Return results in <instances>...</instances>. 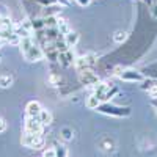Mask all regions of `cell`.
Returning <instances> with one entry per match:
<instances>
[{
	"label": "cell",
	"mask_w": 157,
	"mask_h": 157,
	"mask_svg": "<svg viewBox=\"0 0 157 157\" xmlns=\"http://www.w3.org/2000/svg\"><path fill=\"white\" fill-rule=\"evenodd\" d=\"M96 112L102 115H109V116H116V118H126V116H130V113H132L129 107L115 105V104H110V102H102L96 109Z\"/></svg>",
	"instance_id": "cell-1"
},
{
	"label": "cell",
	"mask_w": 157,
	"mask_h": 157,
	"mask_svg": "<svg viewBox=\"0 0 157 157\" xmlns=\"http://www.w3.org/2000/svg\"><path fill=\"white\" fill-rule=\"evenodd\" d=\"M22 145L32 148V149H41L46 145V138L43 134H29V132H24L22 135Z\"/></svg>",
	"instance_id": "cell-2"
},
{
	"label": "cell",
	"mask_w": 157,
	"mask_h": 157,
	"mask_svg": "<svg viewBox=\"0 0 157 157\" xmlns=\"http://www.w3.org/2000/svg\"><path fill=\"white\" fill-rule=\"evenodd\" d=\"M44 124L39 121L38 116H27L24 123V132L29 134H43L44 132Z\"/></svg>",
	"instance_id": "cell-3"
},
{
	"label": "cell",
	"mask_w": 157,
	"mask_h": 157,
	"mask_svg": "<svg viewBox=\"0 0 157 157\" xmlns=\"http://www.w3.org/2000/svg\"><path fill=\"white\" fill-rule=\"evenodd\" d=\"M22 55H24V58L27 60V61H32V63H33V61H41V60L46 58L43 47H41V46H38L36 43H35L33 46H30L27 50H24V52H22Z\"/></svg>",
	"instance_id": "cell-4"
},
{
	"label": "cell",
	"mask_w": 157,
	"mask_h": 157,
	"mask_svg": "<svg viewBox=\"0 0 157 157\" xmlns=\"http://www.w3.org/2000/svg\"><path fill=\"white\" fill-rule=\"evenodd\" d=\"M120 78L124 80V82H137V83H140V82L145 80V74H143L141 71H138V69L129 68V69H123L120 72Z\"/></svg>",
	"instance_id": "cell-5"
},
{
	"label": "cell",
	"mask_w": 157,
	"mask_h": 157,
	"mask_svg": "<svg viewBox=\"0 0 157 157\" xmlns=\"http://www.w3.org/2000/svg\"><path fill=\"white\" fill-rule=\"evenodd\" d=\"M94 57L91 55H85V57H77L75 61H74V66L77 71H83V69H91L94 64Z\"/></svg>",
	"instance_id": "cell-6"
},
{
	"label": "cell",
	"mask_w": 157,
	"mask_h": 157,
	"mask_svg": "<svg viewBox=\"0 0 157 157\" xmlns=\"http://www.w3.org/2000/svg\"><path fill=\"white\" fill-rule=\"evenodd\" d=\"M78 77H80V82L85 85H94L99 82L98 75L91 71V69H83V71H78Z\"/></svg>",
	"instance_id": "cell-7"
},
{
	"label": "cell",
	"mask_w": 157,
	"mask_h": 157,
	"mask_svg": "<svg viewBox=\"0 0 157 157\" xmlns=\"http://www.w3.org/2000/svg\"><path fill=\"white\" fill-rule=\"evenodd\" d=\"M75 58H77V57L74 55L72 49H69V50H66V52H60V55H58V63L61 64L63 68H68V66H71V64H74Z\"/></svg>",
	"instance_id": "cell-8"
},
{
	"label": "cell",
	"mask_w": 157,
	"mask_h": 157,
	"mask_svg": "<svg viewBox=\"0 0 157 157\" xmlns=\"http://www.w3.org/2000/svg\"><path fill=\"white\" fill-rule=\"evenodd\" d=\"M41 110H43V107L38 101H30L27 104V107H25V115L27 116H39Z\"/></svg>",
	"instance_id": "cell-9"
},
{
	"label": "cell",
	"mask_w": 157,
	"mask_h": 157,
	"mask_svg": "<svg viewBox=\"0 0 157 157\" xmlns=\"http://www.w3.org/2000/svg\"><path fill=\"white\" fill-rule=\"evenodd\" d=\"M113 83H109V82H98V83H94V91H93V94H96L99 99L104 96L109 91V88L112 86ZM102 102V101H101Z\"/></svg>",
	"instance_id": "cell-10"
},
{
	"label": "cell",
	"mask_w": 157,
	"mask_h": 157,
	"mask_svg": "<svg viewBox=\"0 0 157 157\" xmlns=\"http://www.w3.org/2000/svg\"><path fill=\"white\" fill-rule=\"evenodd\" d=\"M78 39H80V36H78V33L77 32H69L68 35H64V41H66V44L69 46V47H75L77 44H78Z\"/></svg>",
	"instance_id": "cell-11"
},
{
	"label": "cell",
	"mask_w": 157,
	"mask_h": 157,
	"mask_svg": "<svg viewBox=\"0 0 157 157\" xmlns=\"http://www.w3.org/2000/svg\"><path fill=\"white\" fill-rule=\"evenodd\" d=\"M118 93H120V88H118V86H115V85H112L110 88H109V91H107V93L105 94H104L102 98H101V101L102 102H110Z\"/></svg>",
	"instance_id": "cell-12"
},
{
	"label": "cell",
	"mask_w": 157,
	"mask_h": 157,
	"mask_svg": "<svg viewBox=\"0 0 157 157\" xmlns=\"http://www.w3.org/2000/svg\"><path fill=\"white\" fill-rule=\"evenodd\" d=\"M101 104H102V102H101V99H99L96 94H91V96L86 99V107H88L90 110H96Z\"/></svg>",
	"instance_id": "cell-13"
},
{
	"label": "cell",
	"mask_w": 157,
	"mask_h": 157,
	"mask_svg": "<svg viewBox=\"0 0 157 157\" xmlns=\"http://www.w3.org/2000/svg\"><path fill=\"white\" fill-rule=\"evenodd\" d=\"M39 121H41L44 126H49L50 123H52V113L49 112V110H46V109H43L41 110V113H39Z\"/></svg>",
	"instance_id": "cell-14"
},
{
	"label": "cell",
	"mask_w": 157,
	"mask_h": 157,
	"mask_svg": "<svg viewBox=\"0 0 157 157\" xmlns=\"http://www.w3.org/2000/svg\"><path fill=\"white\" fill-rule=\"evenodd\" d=\"M11 83H13V75L11 74H6V72L0 74V86L8 88V86H11Z\"/></svg>",
	"instance_id": "cell-15"
},
{
	"label": "cell",
	"mask_w": 157,
	"mask_h": 157,
	"mask_svg": "<svg viewBox=\"0 0 157 157\" xmlns=\"http://www.w3.org/2000/svg\"><path fill=\"white\" fill-rule=\"evenodd\" d=\"M32 27H33V32H38V30L46 29L44 17H33V19H32Z\"/></svg>",
	"instance_id": "cell-16"
},
{
	"label": "cell",
	"mask_w": 157,
	"mask_h": 157,
	"mask_svg": "<svg viewBox=\"0 0 157 157\" xmlns=\"http://www.w3.org/2000/svg\"><path fill=\"white\" fill-rule=\"evenodd\" d=\"M58 30L61 32V35H68L71 32V27H69V24L66 21H63V19H58Z\"/></svg>",
	"instance_id": "cell-17"
},
{
	"label": "cell",
	"mask_w": 157,
	"mask_h": 157,
	"mask_svg": "<svg viewBox=\"0 0 157 157\" xmlns=\"http://www.w3.org/2000/svg\"><path fill=\"white\" fill-rule=\"evenodd\" d=\"M46 27H58V17L57 16H44Z\"/></svg>",
	"instance_id": "cell-18"
},
{
	"label": "cell",
	"mask_w": 157,
	"mask_h": 157,
	"mask_svg": "<svg viewBox=\"0 0 157 157\" xmlns=\"http://www.w3.org/2000/svg\"><path fill=\"white\" fill-rule=\"evenodd\" d=\"M54 151H55V157H68V149L63 145H57Z\"/></svg>",
	"instance_id": "cell-19"
},
{
	"label": "cell",
	"mask_w": 157,
	"mask_h": 157,
	"mask_svg": "<svg viewBox=\"0 0 157 157\" xmlns=\"http://www.w3.org/2000/svg\"><path fill=\"white\" fill-rule=\"evenodd\" d=\"M126 38H127V33L126 32H116L115 36H113V39H115L118 44H121L123 41H126Z\"/></svg>",
	"instance_id": "cell-20"
},
{
	"label": "cell",
	"mask_w": 157,
	"mask_h": 157,
	"mask_svg": "<svg viewBox=\"0 0 157 157\" xmlns=\"http://www.w3.org/2000/svg\"><path fill=\"white\" fill-rule=\"evenodd\" d=\"M61 137H63L64 140H72V130H71L69 127L61 129Z\"/></svg>",
	"instance_id": "cell-21"
},
{
	"label": "cell",
	"mask_w": 157,
	"mask_h": 157,
	"mask_svg": "<svg viewBox=\"0 0 157 157\" xmlns=\"http://www.w3.org/2000/svg\"><path fill=\"white\" fill-rule=\"evenodd\" d=\"M148 94H149L152 99H157V82H155V83H154L149 90H148Z\"/></svg>",
	"instance_id": "cell-22"
},
{
	"label": "cell",
	"mask_w": 157,
	"mask_h": 157,
	"mask_svg": "<svg viewBox=\"0 0 157 157\" xmlns=\"http://www.w3.org/2000/svg\"><path fill=\"white\" fill-rule=\"evenodd\" d=\"M75 2H77V5H80V6H86V5H90L91 0H75Z\"/></svg>",
	"instance_id": "cell-23"
},
{
	"label": "cell",
	"mask_w": 157,
	"mask_h": 157,
	"mask_svg": "<svg viewBox=\"0 0 157 157\" xmlns=\"http://www.w3.org/2000/svg\"><path fill=\"white\" fill-rule=\"evenodd\" d=\"M5 129H6V123L2 120V118H0V134L5 132Z\"/></svg>",
	"instance_id": "cell-24"
},
{
	"label": "cell",
	"mask_w": 157,
	"mask_h": 157,
	"mask_svg": "<svg viewBox=\"0 0 157 157\" xmlns=\"http://www.w3.org/2000/svg\"><path fill=\"white\" fill-rule=\"evenodd\" d=\"M58 2V5H61V6H68L69 3H71V0H57Z\"/></svg>",
	"instance_id": "cell-25"
},
{
	"label": "cell",
	"mask_w": 157,
	"mask_h": 157,
	"mask_svg": "<svg viewBox=\"0 0 157 157\" xmlns=\"http://www.w3.org/2000/svg\"><path fill=\"white\" fill-rule=\"evenodd\" d=\"M151 13H152V16H154V17L157 19V3H155V5L152 6V11H151Z\"/></svg>",
	"instance_id": "cell-26"
},
{
	"label": "cell",
	"mask_w": 157,
	"mask_h": 157,
	"mask_svg": "<svg viewBox=\"0 0 157 157\" xmlns=\"http://www.w3.org/2000/svg\"><path fill=\"white\" fill-rule=\"evenodd\" d=\"M0 60H2V54H0Z\"/></svg>",
	"instance_id": "cell-27"
}]
</instances>
